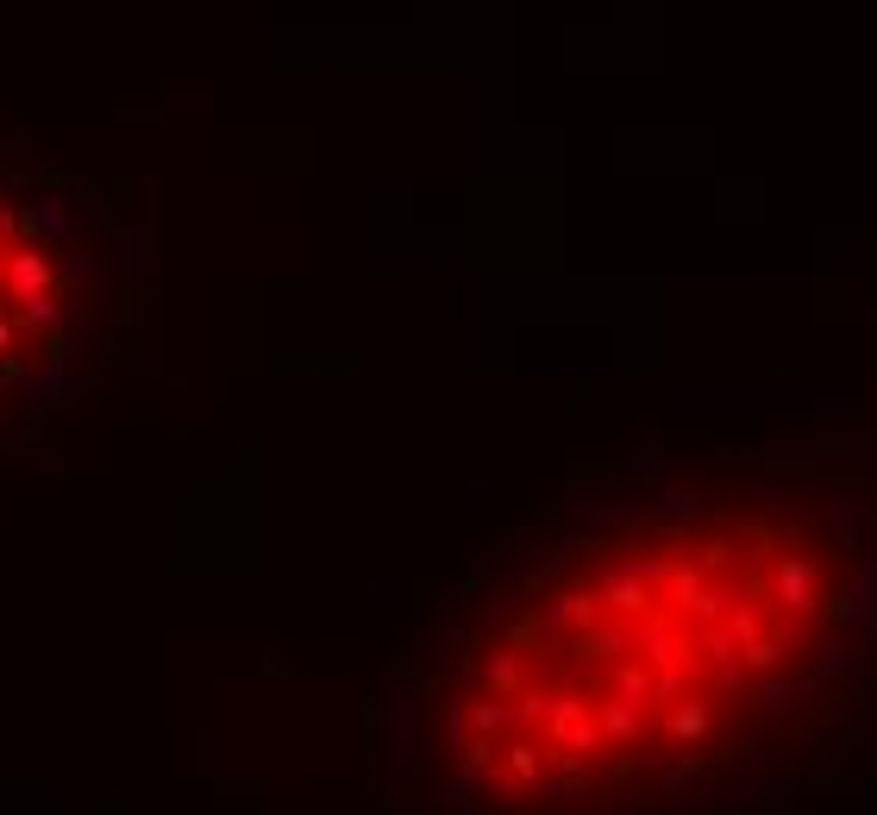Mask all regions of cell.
<instances>
[{"label":"cell","mask_w":877,"mask_h":815,"mask_svg":"<svg viewBox=\"0 0 877 815\" xmlns=\"http://www.w3.org/2000/svg\"><path fill=\"white\" fill-rule=\"evenodd\" d=\"M865 558L802 502H690L526 577L464 653L458 759L520 803L740 759L853 653Z\"/></svg>","instance_id":"obj_1"}]
</instances>
